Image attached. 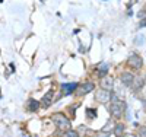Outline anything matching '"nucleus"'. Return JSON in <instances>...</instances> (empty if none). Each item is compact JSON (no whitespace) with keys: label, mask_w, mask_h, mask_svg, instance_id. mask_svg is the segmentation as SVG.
<instances>
[{"label":"nucleus","mask_w":146,"mask_h":137,"mask_svg":"<svg viewBox=\"0 0 146 137\" xmlns=\"http://www.w3.org/2000/svg\"><path fill=\"white\" fill-rule=\"evenodd\" d=\"M53 121H54V124H56L58 128H62V130H70V121L63 114H54L53 115Z\"/></svg>","instance_id":"nucleus-1"},{"label":"nucleus","mask_w":146,"mask_h":137,"mask_svg":"<svg viewBox=\"0 0 146 137\" xmlns=\"http://www.w3.org/2000/svg\"><path fill=\"white\" fill-rule=\"evenodd\" d=\"M123 109H124V104L121 101H118L115 96H113V102H111V105H110V111H111V114L114 117H120L121 114H123Z\"/></svg>","instance_id":"nucleus-2"},{"label":"nucleus","mask_w":146,"mask_h":137,"mask_svg":"<svg viewBox=\"0 0 146 137\" xmlns=\"http://www.w3.org/2000/svg\"><path fill=\"white\" fill-rule=\"evenodd\" d=\"M129 64L131 66V67H135V69H142V66H143V60H142V57L140 56H137V54H131L130 57H129Z\"/></svg>","instance_id":"nucleus-3"},{"label":"nucleus","mask_w":146,"mask_h":137,"mask_svg":"<svg viewBox=\"0 0 146 137\" xmlns=\"http://www.w3.org/2000/svg\"><path fill=\"white\" fill-rule=\"evenodd\" d=\"M110 98H111V93H110V91H96V95H95V99L101 104H107L110 101Z\"/></svg>","instance_id":"nucleus-4"},{"label":"nucleus","mask_w":146,"mask_h":137,"mask_svg":"<svg viewBox=\"0 0 146 137\" xmlns=\"http://www.w3.org/2000/svg\"><path fill=\"white\" fill-rule=\"evenodd\" d=\"M120 79H121V82H123L126 86H130V88H131L133 85H135V80H136L135 76H133L131 73H129V71L121 73V74H120Z\"/></svg>","instance_id":"nucleus-5"},{"label":"nucleus","mask_w":146,"mask_h":137,"mask_svg":"<svg viewBox=\"0 0 146 137\" xmlns=\"http://www.w3.org/2000/svg\"><path fill=\"white\" fill-rule=\"evenodd\" d=\"M114 86V80L111 77H102L101 79V88L104 91H111Z\"/></svg>","instance_id":"nucleus-6"},{"label":"nucleus","mask_w":146,"mask_h":137,"mask_svg":"<svg viewBox=\"0 0 146 137\" xmlns=\"http://www.w3.org/2000/svg\"><path fill=\"white\" fill-rule=\"evenodd\" d=\"M76 88H78V83H63V85H62V89L64 91V93H66V95L72 93Z\"/></svg>","instance_id":"nucleus-7"},{"label":"nucleus","mask_w":146,"mask_h":137,"mask_svg":"<svg viewBox=\"0 0 146 137\" xmlns=\"http://www.w3.org/2000/svg\"><path fill=\"white\" fill-rule=\"evenodd\" d=\"M51 99H53V91H48V92L44 95V98L41 99V102H42V105L47 108L48 105L51 104Z\"/></svg>","instance_id":"nucleus-8"},{"label":"nucleus","mask_w":146,"mask_h":137,"mask_svg":"<svg viewBox=\"0 0 146 137\" xmlns=\"http://www.w3.org/2000/svg\"><path fill=\"white\" fill-rule=\"evenodd\" d=\"M108 69H110V64H107V63L101 64L100 69H98V74H100L101 77H105V74L108 73Z\"/></svg>","instance_id":"nucleus-9"},{"label":"nucleus","mask_w":146,"mask_h":137,"mask_svg":"<svg viewBox=\"0 0 146 137\" xmlns=\"http://www.w3.org/2000/svg\"><path fill=\"white\" fill-rule=\"evenodd\" d=\"M95 89V85L94 83H85L83 86H82V92L80 93H89V92H92Z\"/></svg>","instance_id":"nucleus-10"},{"label":"nucleus","mask_w":146,"mask_h":137,"mask_svg":"<svg viewBox=\"0 0 146 137\" xmlns=\"http://www.w3.org/2000/svg\"><path fill=\"white\" fill-rule=\"evenodd\" d=\"M38 107H40L38 101H35V99H29V101H28V109L29 111H36Z\"/></svg>","instance_id":"nucleus-11"},{"label":"nucleus","mask_w":146,"mask_h":137,"mask_svg":"<svg viewBox=\"0 0 146 137\" xmlns=\"http://www.w3.org/2000/svg\"><path fill=\"white\" fill-rule=\"evenodd\" d=\"M123 131H124V126H123V124H115V126H114V136L115 137H120L121 134H123Z\"/></svg>","instance_id":"nucleus-12"},{"label":"nucleus","mask_w":146,"mask_h":137,"mask_svg":"<svg viewBox=\"0 0 146 137\" xmlns=\"http://www.w3.org/2000/svg\"><path fill=\"white\" fill-rule=\"evenodd\" d=\"M64 137H79V136H78V133H76V131H73V130H67V131H66V134H64Z\"/></svg>","instance_id":"nucleus-13"},{"label":"nucleus","mask_w":146,"mask_h":137,"mask_svg":"<svg viewBox=\"0 0 146 137\" xmlns=\"http://www.w3.org/2000/svg\"><path fill=\"white\" fill-rule=\"evenodd\" d=\"M140 137H146V128H140Z\"/></svg>","instance_id":"nucleus-14"},{"label":"nucleus","mask_w":146,"mask_h":137,"mask_svg":"<svg viewBox=\"0 0 146 137\" xmlns=\"http://www.w3.org/2000/svg\"><path fill=\"white\" fill-rule=\"evenodd\" d=\"M88 113L91 114V117H94V115H95V111H94V109H88Z\"/></svg>","instance_id":"nucleus-15"},{"label":"nucleus","mask_w":146,"mask_h":137,"mask_svg":"<svg viewBox=\"0 0 146 137\" xmlns=\"http://www.w3.org/2000/svg\"><path fill=\"white\" fill-rule=\"evenodd\" d=\"M140 26H146V19H143V21L140 22Z\"/></svg>","instance_id":"nucleus-16"},{"label":"nucleus","mask_w":146,"mask_h":137,"mask_svg":"<svg viewBox=\"0 0 146 137\" xmlns=\"http://www.w3.org/2000/svg\"><path fill=\"white\" fill-rule=\"evenodd\" d=\"M124 137H135V136H133V134H126Z\"/></svg>","instance_id":"nucleus-17"}]
</instances>
